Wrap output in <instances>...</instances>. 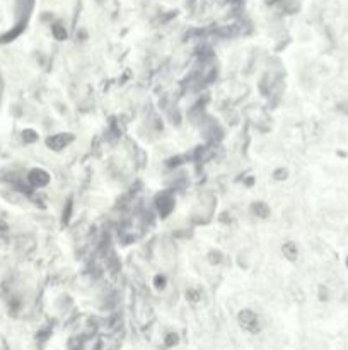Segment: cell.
Listing matches in <instances>:
<instances>
[{
  "label": "cell",
  "instance_id": "obj_1",
  "mask_svg": "<svg viewBox=\"0 0 348 350\" xmlns=\"http://www.w3.org/2000/svg\"><path fill=\"white\" fill-rule=\"evenodd\" d=\"M239 323H241V326L244 330L251 331V333H256L258 331V318L254 313L241 311V314H239Z\"/></svg>",
  "mask_w": 348,
  "mask_h": 350
},
{
  "label": "cell",
  "instance_id": "obj_4",
  "mask_svg": "<svg viewBox=\"0 0 348 350\" xmlns=\"http://www.w3.org/2000/svg\"><path fill=\"white\" fill-rule=\"evenodd\" d=\"M347 267H348V258H347Z\"/></svg>",
  "mask_w": 348,
  "mask_h": 350
},
{
  "label": "cell",
  "instance_id": "obj_2",
  "mask_svg": "<svg viewBox=\"0 0 348 350\" xmlns=\"http://www.w3.org/2000/svg\"><path fill=\"white\" fill-rule=\"evenodd\" d=\"M283 251L287 253V256H289L290 260H294L297 256V248L292 244V242H287V244L283 246Z\"/></svg>",
  "mask_w": 348,
  "mask_h": 350
},
{
  "label": "cell",
  "instance_id": "obj_3",
  "mask_svg": "<svg viewBox=\"0 0 348 350\" xmlns=\"http://www.w3.org/2000/svg\"><path fill=\"white\" fill-rule=\"evenodd\" d=\"M338 108H340V111L345 113V115L348 116V103H342V105H340Z\"/></svg>",
  "mask_w": 348,
  "mask_h": 350
}]
</instances>
